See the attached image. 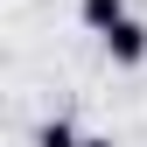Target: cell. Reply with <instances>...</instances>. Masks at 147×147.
I'll list each match as a JSON object with an SVG mask.
<instances>
[{
  "instance_id": "cell-3",
  "label": "cell",
  "mask_w": 147,
  "mask_h": 147,
  "mask_svg": "<svg viewBox=\"0 0 147 147\" xmlns=\"http://www.w3.org/2000/svg\"><path fill=\"white\" fill-rule=\"evenodd\" d=\"M35 147H84V133L70 119H42V133H35Z\"/></svg>"
},
{
  "instance_id": "cell-4",
  "label": "cell",
  "mask_w": 147,
  "mask_h": 147,
  "mask_svg": "<svg viewBox=\"0 0 147 147\" xmlns=\"http://www.w3.org/2000/svg\"><path fill=\"white\" fill-rule=\"evenodd\" d=\"M84 147H112V133H84Z\"/></svg>"
},
{
  "instance_id": "cell-1",
  "label": "cell",
  "mask_w": 147,
  "mask_h": 147,
  "mask_svg": "<svg viewBox=\"0 0 147 147\" xmlns=\"http://www.w3.org/2000/svg\"><path fill=\"white\" fill-rule=\"evenodd\" d=\"M105 56H112L119 70H140V63H147V21H140V14L119 21L112 35H105Z\"/></svg>"
},
{
  "instance_id": "cell-2",
  "label": "cell",
  "mask_w": 147,
  "mask_h": 147,
  "mask_svg": "<svg viewBox=\"0 0 147 147\" xmlns=\"http://www.w3.org/2000/svg\"><path fill=\"white\" fill-rule=\"evenodd\" d=\"M77 21L98 35V42H105V35H112L119 21H133V7H126V0H77Z\"/></svg>"
}]
</instances>
